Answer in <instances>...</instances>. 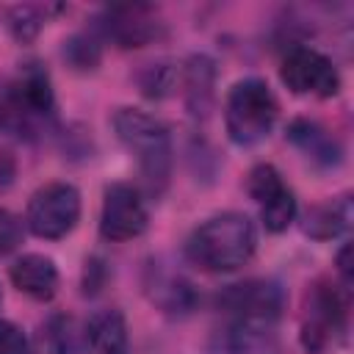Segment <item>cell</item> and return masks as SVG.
Masks as SVG:
<instances>
[{"instance_id":"cell-7","label":"cell","mask_w":354,"mask_h":354,"mask_svg":"<svg viewBox=\"0 0 354 354\" xmlns=\"http://www.w3.org/2000/svg\"><path fill=\"white\" fill-rule=\"evenodd\" d=\"M149 213L141 188L130 183H113L105 188L100 210V235L111 243H124L147 230Z\"/></svg>"},{"instance_id":"cell-11","label":"cell","mask_w":354,"mask_h":354,"mask_svg":"<svg viewBox=\"0 0 354 354\" xmlns=\"http://www.w3.org/2000/svg\"><path fill=\"white\" fill-rule=\"evenodd\" d=\"M100 30L119 47H144L160 36V19L149 6H111L100 17Z\"/></svg>"},{"instance_id":"cell-17","label":"cell","mask_w":354,"mask_h":354,"mask_svg":"<svg viewBox=\"0 0 354 354\" xmlns=\"http://www.w3.org/2000/svg\"><path fill=\"white\" fill-rule=\"evenodd\" d=\"M8 17V30L14 33L17 41H30L36 39V33L41 30L44 19H47V8L41 6H14L6 11Z\"/></svg>"},{"instance_id":"cell-16","label":"cell","mask_w":354,"mask_h":354,"mask_svg":"<svg viewBox=\"0 0 354 354\" xmlns=\"http://www.w3.org/2000/svg\"><path fill=\"white\" fill-rule=\"evenodd\" d=\"M69 337H66V318L64 315H50L39 324L33 340L28 343L25 354H66Z\"/></svg>"},{"instance_id":"cell-22","label":"cell","mask_w":354,"mask_h":354,"mask_svg":"<svg viewBox=\"0 0 354 354\" xmlns=\"http://www.w3.org/2000/svg\"><path fill=\"white\" fill-rule=\"evenodd\" d=\"M14 180V160L8 152H0V191H6Z\"/></svg>"},{"instance_id":"cell-13","label":"cell","mask_w":354,"mask_h":354,"mask_svg":"<svg viewBox=\"0 0 354 354\" xmlns=\"http://www.w3.org/2000/svg\"><path fill=\"white\" fill-rule=\"evenodd\" d=\"M11 282L17 290L36 301H50L58 290V268L44 254H22L11 266Z\"/></svg>"},{"instance_id":"cell-20","label":"cell","mask_w":354,"mask_h":354,"mask_svg":"<svg viewBox=\"0 0 354 354\" xmlns=\"http://www.w3.org/2000/svg\"><path fill=\"white\" fill-rule=\"evenodd\" d=\"M25 351H28L25 332L11 321H0V354H25Z\"/></svg>"},{"instance_id":"cell-15","label":"cell","mask_w":354,"mask_h":354,"mask_svg":"<svg viewBox=\"0 0 354 354\" xmlns=\"http://www.w3.org/2000/svg\"><path fill=\"white\" fill-rule=\"evenodd\" d=\"M348 227H351V196L348 194L315 205L304 218V232L310 238H318V241L337 238Z\"/></svg>"},{"instance_id":"cell-4","label":"cell","mask_w":354,"mask_h":354,"mask_svg":"<svg viewBox=\"0 0 354 354\" xmlns=\"http://www.w3.org/2000/svg\"><path fill=\"white\" fill-rule=\"evenodd\" d=\"M346 296L329 279H315L301 301L299 337L307 354H326L335 348L348 329Z\"/></svg>"},{"instance_id":"cell-6","label":"cell","mask_w":354,"mask_h":354,"mask_svg":"<svg viewBox=\"0 0 354 354\" xmlns=\"http://www.w3.org/2000/svg\"><path fill=\"white\" fill-rule=\"evenodd\" d=\"M80 218V194L72 183H47L28 202V227L33 235L55 241L72 232Z\"/></svg>"},{"instance_id":"cell-14","label":"cell","mask_w":354,"mask_h":354,"mask_svg":"<svg viewBox=\"0 0 354 354\" xmlns=\"http://www.w3.org/2000/svg\"><path fill=\"white\" fill-rule=\"evenodd\" d=\"M288 138L315 163L321 166H335L340 160V144L332 138L329 130H324L318 122L310 119H296L288 127Z\"/></svg>"},{"instance_id":"cell-8","label":"cell","mask_w":354,"mask_h":354,"mask_svg":"<svg viewBox=\"0 0 354 354\" xmlns=\"http://www.w3.org/2000/svg\"><path fill=\"white\" fill-rule=\"evenodd\" d=\"M282 83L293 94H313V97H335L340 91V72L329 55L313 47H293L279 66Z\"/></svg>"},{"instance_id":"cell-23","label":"cell","mask_w":354,"mask_h":354,"mask_svg":"<svg viewBox=\"0 0 354 354\" xmlns=\"http://www.w3.org/2000/svg\"><path fill=\"white\" fill-rule=\"evenodd\" d=\"M8 124V102L0 97V130Z\"/></svg>"},{"instance_id":"cell-12","label":"cell","mask_w":354,"mask_h":354,"mask_svg":"<svg viewBox=\"0 0 354 354\" xmlns=\"http://www.w3.org/2000/svg\"><path fill=\"white\" fill-rule=\"evenodd\" d=\"M80 354H127V324L119 310H97L80 337Z\"/></svg>"},{"instance_id":"cell-10","label":"cell","mask_w":354,"mask_h":354,"mask_svg":"<svg viewBox=\"0 0 354 354\" xmlns=\"http://www.w3.org/2000/svg\"><path fill=\"white\" fill-rule=\"evenodd\" d=\"M6 102H8V122H41L53 116L55 94L50 75L39 64H28L14 80Z\"/></svg>"},{"instance_id":"cell-1","label":"cell","mask_w":354,"mask_h":354,"mask_svg":"<svg viewBox=\"0 0 354 354\" xmlns=\"http://www.w3.org/2000/svg\"><path fill=\"white\" fill-rule=\"evenodd\" d=\"M285 293L271 279H249L238 285H227L216 296V310L230 321L224 329L227 351L243 354L274 321L282 315Z\"/></svg>"},{"instance_id":"cell-18","label":"cell","mask_w":354,"mask_h":354,"mask_svg":"<svg viewBox=\"0 0 354 354\" xmlns=\"http://www.w3.org/2000/svg\"><path fill=\"white\" fill-rule=\"evenodd\" d=\"M64 55L77 66V69H91L100 61V47L94 39L88 36H75L69 39V44L64 47Z\"/></svg>"},{"instance_id":"cell-19","label":"cell","mask_w":354,"mask_h":354,"mask_svg":"<svg viewBox=\"0 0 354 354\" xmlns=\"http://www.w3.org/2000/svg\"><path fill=\"white\" fill-rule=\"evenodd\" d=\"M22 243V221L11 213L0 207V254L14 252Z\"/></svg>"},{"instance_id":"cell-3","label":"cell","mask_w":354,"mask_h":354,"mask_svg":"<svg viewBox=\"0 0 354 354\" xmlns=\"http://www.w3.org/2000/svg\"><path fill=\"white\" fill-rule=\"evenodd\" d=\"M113 130L124 149L138 160L141 180L149 194H163L171 174V136L166 124L138 108H122L113 116Z\"/></svg>"},{"instance_id":"cell-21","label":"cell","mask_w":354,"mask_h":354,"mask_svg":"<svg viewBox=\"0 0 354 354\" xmlns=\"http://www.w3.org/2000/svg\"><path fill=\"white\" fill-rule=\"evenodd\" d=\"M337 274H340L343 285L348 288V285H351V243H346V246L337 252Z\"/></svg>"},{"instance_id":"cell-5","label":"cell","mask_w":354,"mask_h":354,"mask_svg":"<svg viewBox=\"0 0 354 354\" xmlns=\"http://www.w3.org/2000/svg\"><path fill=\"white\" fill-rule=\"evenodd\" d=\"M277 111H279L277 97L271 94L266 80H260V77L238 80L230 88L227 108H224V122H227L230 138L241 147H252V144L263 141L274 130Z\"/></svg>"},{"instance_id":"cell-2","label":"cell","mask_w":354,"mask_h":354,"mask_svg":"<svg viewBox=\"0 0 354 354\" xmlns=\"http://www.w3.org/2000/svg\"><path fill=\"white\" fill-rule=\"evenodd\" d=\"M254 246H257V232L252 218L246 213L230 210L199 224L185 243V254L202 271L218 274V271L241 268L254 254Z\"/></svg>"},{"instance_id":"cell-9","label":"cell","mask_w":354,"mask_h":354,"mask_svg":"<svg viewBox=\"0 0 354 354\" xmlns=\"http://www.w3.org/2000/svg\"><path fill=\"white\" fill-rule=\"evenodd\" d=\"M246 191L260 205V218L266 230L282 232L296 218V196L285 185L282 174L271 163H257L246 177Z\"/></svg>"}]
</instances>
